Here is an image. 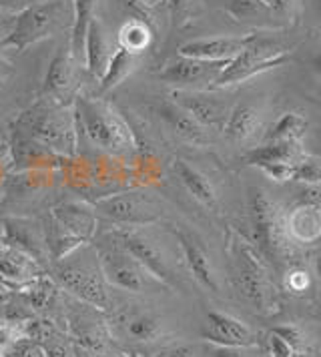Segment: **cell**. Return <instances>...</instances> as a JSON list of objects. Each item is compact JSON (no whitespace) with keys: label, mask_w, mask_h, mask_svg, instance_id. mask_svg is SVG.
<instances>
[{"label":"cell","mask_w":321,"mask_h":357,"mask_svg":"<svg viewBox=\"0 0 321 357\" xmlns=\"http://www.w3.org/2000/svg\"><path fill=\"white\" fill-rule=\"evenodd\" d=\"M111 40H109V33L103 24V20L95 17L91 20L89 29H87V36H84V50H82V63L87 66V70L100 79L105 75V68L109 65V59L112 54Z\"/></svg>","instance_id":"ac0fdd59"},{"label":"cell","mask_w":321,"mask_h":357,"mask_svg":"<svg viewBox=\"0 0 321 357\" xmlns=\"http://www.w3.org/2000/svg\"><path fill=\"white\" fill-rule=\"evenodd\" d=\"M50 217L61 225V227L77 237L79 241L87 243L95 235L96 229V213L84 205V203H63L54 207Z\"/></svg>","instance_id":"d6986e66"},{"label":"cell","mask_w":321,"mask_h":357,"mask_svg":"<svg viewBox=\"0 0 321 357\" xmlns=\"http://www.w3.org/2000/svg\"><path fill=\"white\" fill-rule=\"evenodd\" d=\"M273 333H277L279 337H283V340L289 341L295 347L304 345V335H301V331L295 325H277V327H273Z\"/></svg>","instance_id":"8d00e7d4"},{"label":"cell","mask_w":321,"mask_h":357,"mask_svg":"<svg viewBox=\"0 0 321 357\" xmlns=\"http://www.w3.org/2000/svg\"><path fill=\"white\" fill-rule=\"evenodd\" d=\"M151 38H153L151 29L143 20L133 18V20H127L119 31V47L127 49L133 54H141L151 45Z\"/></svg>","instance_id":"f1b7e54d"},{"label":"cell","mask_w":321,"mask_h":357,"mask_svg":"<svg viewBox=\"0 0 321 357\" xmlns=\"http://www.w3.org/2000/svg\"><path fill=\"white\" fill-rule=\"evenodd\" d=\"M285 61H289L288 52L279 49L277 45H273L269 40H263L257 36L255 40L241 50L235 59H231L223 73L217 77V81L213 86H227V84H235V82H243L251 77H255L259 73H265L269 68L281 66Z\"/></svg>","instance_id":"8992f818"},{"label":"cell","mask_w":321,"mask_h":357,"mask_svg":"<svg viewBox=\"0 0 321 357\" xmlns=\"http://www.w3.org/2000/svg\"><path fill=\"white\" fill-rule=\"evenodd\" d=\"M297 181H320L321 178V165L315 161H301L297 162L295 171Z\"/></svg>","instance_id":"d590c367"},{"label":"cell","mask_w":321,"mask_h":357,"mask_svg":"<svg viewBox=\"0 0 321 357\" xmlns=\"http://www.w3.org/2000/svg\"><path fill=\"white\" fill-rule=\"evenodd\" d=\"M18 127L24 130L27 141L43 146L47 153L61 157H70L77 153L79 125L70 107H63L50 98H43L22 113Z\"/></svg>","instance_id":"6da1fadb"},{"label":"cell","mask_w":321,"mask_h":357,"mask_svg":"<svg viewBox=\"0 0 321 357\" xmlns=\"http://www.w3.org/2000/svg\"><path fill=\"white\" fill-rule=\"evenodd\" d=\"M20 337V333L16 331V327L13 324H0V354L13 343L15 340Z\"/></svg>","instance_id":"60d3db41"},{"label":"cell","mask_w":321,"mask_h":357,"mask_svg":"<svg viewBox=\"0 0 321 357\" xmlns=\"http://www.w3.org/2000/svg\"><path fill=\"white\" fill-rule=\"evenodd\" d=\"M227 63H211L199 59L177 56L173 63L165 66L159 73V79L175 86H199V84H215L217 77L223 73Z\"/></svg>","instance_id":"5bb4252c"},{"label":"cell","mask_w":321,"mask_h":357,"mask_svg":"<svg viewBox=\"0 0 321 357\" xmlns=\"http://www.w3.org/2000/svg\"><path fill=\"white\" fill-rule=\"evenodd\" d=\"M68 18V8L64 0H43L32 6H24L16 15L15 29L2 47L24 50L48 38L64 20Z\"/></svg>","instance_id":"277c9868"},{"label":"cell","mask_w":321,"mask_h":357,"mask_svg":"<svg viewBox=\"0 0 321 357\" xmlns=\"http://www.w3.org/2000/svg\"><path fill=\"white\" fill-rule=\"evenodd\" d=\"M175 173L179 181L183 183V187L191 193L195 201H199L205 207H215L217 205V193L215 187L199 169H195L191 162L177 159L175 161Z\"/></svg>","instance_id":"603a6c76"},{"label":"cell","mask_w":321,"mask_h":357,"mask_svg":"<svg viewBox=\"0 0 321 357\" xmlns=\"http://www.w3.org/2000/svg\"><path fill=\"white\" fill-rule=\"evenodd\" d=\"M315 271H318V277L321 279V255L318 257V261H315Z\"/></svg>","instance_id":"681fc988"},{"label":"cell","mask_w":321,"mask_h":357,"mask_svg":"<svg viewBox=\"0 0 321 357\" xmlns=\"http://www.w3.org/2000/svg\"><path fill=\"white\" fill-rule=\"evenodd\" d=\"M2 239L6 247L16 249L31 259L40 263L47 255V243H45V229L31 219H4L2 223Z\"/></svg>","instance_id":"9a60e30c"},{"label":"cell","mask_w":321,"mask_h":357,"mask_svg":"<svg viewBox=\"0 0 321 357\" xmlns=\"http://www.w3.org/2000/svg\"><path fill=\"white\" fill-rule=\"evenodd\" d=\"M288 235L301 243H313L321 237V209L315 205H301L289 215Z\"/></svg>","instance_id":"7402d4cb"},{"label":"cell","mask_w":321,"mask_h":357,"mask_svg":"<svg viewBox=\"0 0 321 357\" xmlns=\"http://www.w3.org/2000/svg\"><path fill=\"white\" fill-rule=\"evenodd\" d=\"M203 340L213 345H219V347H253L257 345V337L251 331V327L223 311H209L205 317Z\"/></svg>","instance_id":"4fadbf2b"},{"label":"cell","mask_w":321,"mask_h":357,"mask_svg":"<svg viewBox=\"0 0 321 357\" xmlns=\"http://www.w3.org/2000/svg\"><path fill=\"white\" fill-rule=\"evenodd\" d=\"M311 65H313V70L318 73V77H321V52H318V54L313 56Z\"/></svg>","instance_id":"c3c4849f"},{"label":"cell","mask_w":321,"mask_h":357,"mask_svg":"<svg viewBox=\"0 0 321 357\" xmlns=\"http://www.w3.org/2000/svg\"><path fill=\"white\" fill-rule=\"evenodd\" d=\"M249 347H213V357H251L247 354Z\"/></svg>","instance_id":"b9f144b4"},{"label":"cell","mask_w":321,"mask_h":357,"mask_svg":"<svg viewBox=\"0 0 321 357\" xmlns=\"http://www.w3.org/2000/svg\"><path fill=\"white\" fill-rule=\"evenodd\" d=\"M0 8L2 10H22L24 0H0Z\"/></svg>","instance_id":"7dc6e473"},{"label":"cell","mask_w":321,"mask_h":357,"mask_svg":"<svg viewBox=\"0 0 321 357\" xmlns=\"http://www.w3.org/2000/svg\"><path fill=\"white\" fill-rule=\"evenodd\" d=\"M13 75V65L8 63V61H4L2 56H0V86L6 82V79Z\"/></svg>","instance_id":"bcb514c9"},{"label":"cell","mask_w":321,"mask_h":357,"mask_svg":"<svg viewBox=\"0 0 321 357\" xmlns=\"http://www.w3.org/2000/svg\"><path fill=\"white\" fill-rule=\"evenodd\" d=\"M137 56L139 54H133V52H128L123 47H117V49L112 50L109 65L105 68V75L98 79L100 81V89L103 91H111L117 84H121V82L125 81L130 75V70L135 68Z\"/></svg>","instance_id":"d4e9b609"},{"label":"cell","mask_w":321,"mask_h":357,"mask_svg":"<svg viewBox=\"0 0 321 357\" xmlns=\"http://www.w3.org/2000/svg\"><path fill=\"white\" fill-rule=\"evenodd\" d=\"M297 146L295 143H267L257 146L245 155V162L251 167H261L269 162H297Z\"/></svg>","instance_id":"4316f807"},{"label":"cell","mask_w":321,"mask_h":357,"mask_svg":"<svg viewBox=\"0 0 321 357\" xmlns=\"http://www.w3.org/2000/svg\"><path fill=\"white\" fill-rule=\"evenodd\" d=\"M45 349H47L48 357H70L68 349L63 343H50V345H45Z\"/></svg>","instance_id":"ee69618b"},{"label":"cell","mask_w":321,"mask_h":357,"mask_svg":"<svg viewBox=\"0 0 321 357\" xmlns=\"http://www.w3.org/2000/svg\"><path fill=\"white\" fill-rule=\"evenodd\" d=\"M304 347V345H301ZM301 347H295L291 345L289 341H285L283 337H279L277 333H269L267 337V351H269V357H295V354L301 349Z\"/></svg>","instance_id":"e575fe53"},{"label":"cell","mask_w":321,"mask_h":357,"mask_svg":"<svg viewBox=\"0 0 321 357\" xmlns=\"http://www.w3.org/2000/svg\"><path fill=\"white\" fill-rule=\"evenodd\" d=\"M96 255H98V263H100L107 283L125 291H143L147 285V277L151 275L144 271V267L139 261L133 255H128L119 241L109 247H100Z\"/></svg>","instance_id":"9c48e42d"},{"label":"cell","mask_w":321,"mask_h":357,"mask_svg":"<svg viewBox=\"0 0 321 357\" xmlns=\"http://www.w3.org/2000/svg\"><path fill=\"white\" fill-rule=\"evenodd\" d=\"M57 277L64 289L77 295L84 303L96 309H109L111 299L107 291V279L103 275L98 255H89L84 245L66 259L59 261Z\"/></svg>","instance_id":"3957f363"},{"label":"cell","mask_w":321,"mask_h":357,"mask_svg":"<svg viewBox=\"0 0 321 357\" xmlns=\"http://www.w3.org/2000/svg\"><path fill=\"white\" fill-rule=\"evenodd\" d=\"M288 287L291 291H305L309 287V275L305 271H291L288 277Z\"/></svg>","instance_id":"ab89813d"},{"label":"cell","mask_w":321,"mask_h":357,"mask_svg":"<svg viewBox=\"0 0 321 357\" xmlns=\"http://www.w3.org/2000/svg\"><path fill=\"white\" fill-rule=\"evenodd\" d=\"M259 125H261L259 111L253 105L243 102V105H237L229 113L223 125V130L225 135H227V139H231L233 143H245V141H249L255 135Z\"/></svg>","instance_id":"cb8c5ba5"},{"label":"cell","mask_w":321,"mask_h":357,"mask_svg":"<svg viewBox=\"0 0 321 357\" xmlns=\"http://www.w3.org/2000/svg\"><path fill=\"white\" fill-rule=\"evenodd\" d=\"M16 17L15 15H0V45L10 36L13 29H15Z\"/></svg>","instance_id":"7bdbcfd3"},{"label":"cell","mask_w":321,"mask_h":357,"mask_svg":"<svg viewBox=\"0 0 321 357\" xmlns=\"http://www.w3.org/2000/svg\"><path fill=\"white\" fill-rule=\"evenodd\" d=\"M79 89V66L70 50L59 52L48 66L45 79V97L57 105L73 107Z\"/></svg>","instance_id":"8fae6325"},{"label":"cell","mask_w":321,"mask_h":357,"mask_svg":"<svg viewBox=\"0 0 321 357\" xmlns=\"http://www.w3.org/2000/svg\"><path fill=\"white\" fill-rule=\"evenodd\" d=\"M173 102H177L181 109H185L187 113L191 114L193 119L203 125L205 129L209 127H219L225 125L227 121V107L225 102H221L219 98L205 95V93H187V91H177L173 95Z\"/></svg>","instance_id":"2e32d148"},{"label":"cell","mask_w":321,"mask_h":357,"mask_svg":"<svg viewBox=\"0 0 321 357\" xmlns=\"http://www.w3.org/2000/svg\"><path fill=\"white\" fill-rule=\"evenodd\" d=\"M265 2H267V6H269L271 13H275L277 17L285 18L293 15L297 0H265Z\"/></svg>","instance_id":"f35d334b"},{"label":"cell","mask_w":321,"mask_h":357,"mask_svg":"<svg viewBox=\"0 0 321 357\" xmlns=\"http://www.w3.org/2000/svg\"><path fill=\"white\" fill-rule=\"evenodd\" d=\"M175 237L179 245H181L183 257H185V263H187L191 275L209 291H219L217 275H215V269H213V263L209 259L207 251L201 247V243L193 237L191 233H185L181 229H175Z\"/></svg>","instance_id":"e0dca14e"},{"label":"cell","mask_w":321,"mask_h":357,"mask_svg":"<svg viewBox=\"0 0 321 357\" xmlns=\"http://www.w3.org/2000/svg\"><path fill=\"white\" fill-rule=\"evenodd\" d=\"M160 119L169 125V129L175 132L177 137H181L183 141L193 143V145H203L207 141V132L205 127L199 125L191 114L185 109H181L177 102H165L159 107Z\"/></svg>","instance_id":"44dd1931"},{"label":"cell","mask_w":321,"mask_h":357,"mask_svg":"<svg viewBox=\"0 0 321 357\" xmlns=\"http://www.w3.org/2000/svg\"><path fill=\"white\" fill-rule=\"evenodd\" d=\"M4 247H6V243H4V239H2V235H0V251H2Z\"/></svg>","instance_id":"816d5d0a"},{"label":"cell","mask_w":321,"mask_h":357,"mask_svg":"<svg viewBox=\"0 0 321 357\" xmlns=\"http://www.w3.org/2000/svg\"><path fill=\"white\" fill-rule=\"evenodd\" d=\"M305 130V119L297 113L281 114L269 132L265 135L267 143H295Z\"/></svg>","instance_id":"83f0119b"},{"label":"cell","mask_w":321,"mask_h":357,"mask_svg":"<svg viewBox=\"0 0 321 357\" xmlns=\"http://www.w3.org/2000/svg\"><path fill=\"white\" fill-rule=\"evenodd\" d=\"M73 107L77 125L84 130L93 145L111 153H128L137 146L130 127L111 105L77 95Z\"/></svg>","instance_id":"7a4b0ae2"},{"label":"cell","mask_w":321,"mask_h":357,"mask_svg":"<svg viewBox=\"0 0 321 357\" xmlns=\"http://www.w3.org/2000/svg\"><path fill=\"white\" fill-rule=\"evenodd\" d=\"M169 6H171V15H173L175 26H181L183 22H187L191 0H169Z\"/></svg>","instance_id":"74e56055"},{"label":"cell","mask_w":321,"mask_h":357,"mask_svg":"<svg viewBox=\"0 0 321 357\" xmlns=\"http://www.w3.org/2000/svg\"><path fill=\"white\" fill-rule=\"evenodd\" d=\"M257 34L247 36H217V38H197L181 45L177 54L187 59H199V61H211V63H229L235 59L241 50H245Z\"/></svg>","instance_id":"7c38bea8"},{"label":"cell","mask_w":321,"mask_h":357,"mask_svg":"<svg viewBox=\"0 0 321 357\" xmlns=\"http://www.w3.org/2000/svg\"><path fill=\"white\" fill-rule=\"evenodd\" d=\"M249 209H251V221H253L259 247L269 257H279L285 249L283 237L288 231H283V223L275 203L263 189H253L249 195Z\"/></svg>","instance_id":"ba28073f"},{"label":"cell","mask_w":321,"mask_h":357,"mask_svg":"<svg viewBox=\"0 0 321 357\" xmlns=\"http://www.w3.org/2000/svg\"><path fill=\"white\" fill-rule=\"evenodd\" d=\"M96 0H73V56L82 61L84 36L91 20L95 18Z\"/></svg>","instance_id":"484cf974"},{"label":"cell","mask_w":321,"mask_h":357,"mask_svg":"<svg viewBox=\"0 0 321 357\" xmlns=\"http://www.w3.org/2000/svg\"><path fill=\"white\" fill-rule=\"evenodd\" d=\"M127 333L128 337L135 341L157 340L160 333L159 319H155V317H151V315H137V317L128 319Z\"/></svg>","instance_id":"4dcf8cb0"},{"label":"cell","mask_w":321,"mask_h":357,"mask_svg":"<svg viewBox=\"0 0 321 357\" xmlns=\"http://www.w3.org/2000/svg\"><path fill=\"white\" fill-rule=\"evenodd\" d=\"M257 169H261L267 177L277 183H285V181L295 178L297 162H269V165H261Z\"/></svg>","instance_id":"836d02e7"},{"label":"cell","mask_w":321,"mask_h":357,"mask_svg":"<svg viewBox=\"0 0 321 357\" xmlns=\"http://www.w3.org/2000/svg\"><path fill=\"white\" fill-rule=\"evenodd\" d=\"M95 213L125 227H147L159 221V201L144 191H125L96 201Z\"/></svg>","instance_id":"5b68a950"},{"label":"cell","mask_w":321,"mask_h":357,"mask_svg":"<svg viewBox=\"0 0 321 357\" xmlns=\"http://www.w3.org/2000/svg\"><path fill=\"white\" fill-rule=\"evenodd\" d=\"M225 8L237 20H253L271 13L265 0H225Z\"/></svg>","instance_id":"f546056e"},{"label":"cell","mask_w":321,"mask_h":357,"mask_svg":"<svg viewBox=\"0 0 321 357\" xmlns=\"http://www.w3.org/2000/svg\"><path fill=\"white\" fill-rule=\"evenodd\" d=\"M29 287H31V293H29L31 303L36 309L47 307L48 303L52 301V297H54V291H57L54 283H52L48 277H43V275H38L34 281H31V283H29Z\"/></svg>","instance_id":"d6a6232c"},{"label":"cell","mask_w":321,"mask_h":357,"mask_svg":"<svg viewBox=\"0 0 321 357\" xmlns=\"http://www.w3.org/2000/svg\"><path fill=\"white\" fill-rule=\"evenodd\" d=\"M315 6H318V13H320L321 17V0H315Z\"/></svg>","instance_id":"f907efd6"},{"label":"cell","mask_w":321,"mask_h":357,"mask_svg":"<svg viewBox=\"0 0 321 357\" xmlns=\"http://www.w3.org/2000/svg\"><path fill=\"white\" fill-rule=\"evenodd\" d=\"M117 241L144 267V271L160 283H171V267L165 253L157 243H153L144 233L135 229H123L117 233Z\"/></svg>","instance_id":"30bf717a"},{"label":"cell","mask_w":321,"mask_h":357,"mask_svg":"<svg viewBox=\"0 0 321 357\" xmlns=\"http://www.w3.org/2000/svg\"><path fill=\"white\" fill-rule=\"evenodd\" d=\"M0 357H48L47 349L43 345V341L29 337V335H20L18 340H15L2 354Z\"/></svg>","instance_id":"1f68e13d"},{"label":"cell","mask_w":321,"mask_h":357,"mask_svg":"<svg viewBox=\"0 0 321 357\" xmlns=\"http://www.w3.org/2000/svg\"><path fill=\"white\" fill-rule=\"evenodd\" d=\"M233 253H235L233 279H235L237 289L257 309H265L269 301V281H267V271H265L263 261L243 241L233 245Z\"/></svg>","instance_id":"52a82bcc"},{"label":"cell","mask_w":321,"mask_h":357,"mask_svg":"<svg viewBox=\"0 0 321 357\" xmlns=\"http://www.w3.org/2000/svg\"><path fill=\"white\" fill-rule=\"evenodd\" d=\"M38 275H40V267L29 255L10 247H4L0 251V279L10 287L29 285Z\"/></svg>","instance_id":"ffe728a7"},{"label":"cell","mask_w":321,"mask_h":357,"mask_svg":"<svg viewBox=\"0 0 321 357\" xmlns=\"http://www.w3.org/2000/svg\"><path fill=\"white\" fill-rule=\"evenodd\" d=\"M163 357H195V356H193L191 347H173V349L165 351Z\"/></svg>","instance_id":"f6af8a7d"}]
</instances>
